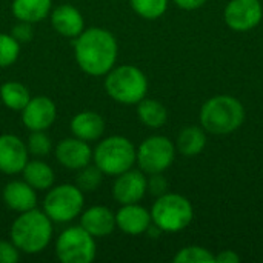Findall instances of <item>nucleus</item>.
<instances>
[{
	"label": "nucleus",
	"mask_w": 263,
	"mask_h": 263,
	"mask_svg": "<svg viewBox=\"0 0 263 263\" xmlns=\"http://www.w3.org/2000/svg\"><path fill=\"white\" fill-rule=\"evenodd\" d=\"M74 57L79 68L91 77H105L117 62L119 43L105 28H85L74 42Z\"/></svg>",
	"instance_id": "nucleus-1"
},
{
	"label": "nucleus",
	"mask_w": 263,
	"mask_h": 263,
	"mask_svg": "<svg viewBox=\"0 0 263 263\" xmlns=\"http://www.w3.org/2000/svg\"><path fill=\"white\" fill-rule=\"evenodd\" d=\"M52 236L54 222L39 208L20 213L9 230V240L22 254L28 256L43 253L49 247Z\"/></svg>",
	"instance_id": "nucleus-2"
},
{
	"label": "nucleus",
	"mask_w": 263,
	"mask_h": 263,
	"mask_svg": "<svg viewBox=\"0 0 263 263\" xmlns=\"http://www.w3.org/2000/svg\"><path fill=\"white\" fill-rule=\"evenodd\" d=\"M199 120L200 126L210 134H233L245 122V108L239 99L228 94H219L202 105Z\"/></svg>",
	"instance_id": "nucleus-3"
},
{
	"label": "nucleus",
	"mask_w": 263,
	"mask_h": 263,
	"mask_svg": "<svg viewBox=\"0 0 263 263\" xmlns=\"http://www.w3.org/2000/svg\"><path fill=\"white\" fill-rule=\"evenodd\" d=\"M103 88L114 102L131 106L146 97L148 79L134 65H119L105 76Z\"/></svg>",
	"instance_id": "nucleus-4"
},
{
	"label": "nucleus",
	"mask_w": 263,
	"mask_h": 263,
	"mask_svg": "<svg viewBox=\"0 0 263 263\" xmlns=\"http://www.w3.org/2000/svg\"><path fill=\"white\" fill-rule=\"evenodd\" d=\"M137 148L125 136L100 139L92 149V163L105 174L116 177L136 165Z\"/></svg>",
	"instance_id": "nucleus-5"
},
{
	"label": "nucleus",
	"mask_w": 263,
	"mask_h": 263,
	"mask_svg": "<svg viewBox=\"0 0 263 263\" xmlns=\"http://www.w3.org/2000/svg\"><path fill=\"white\" fill-rule=\"evenodd\" d=\"M151 220L162 233H180L194 219L191 202L177 193H165L156 197L151 210Z\"/></svg>",
	"instance_id": "nucleus-6"
},
{
	"label": "nucleus",
	"mask_w": 263,
	"mask_h": 263,
	"mask_svg": "<svg viewBox=\"0 0 263 263\" xmlns=\"http://www.w3.org/2000/svg\"><path fill=\"white\" fill-rule=\"evenodd\" d=\"M42 210L54 223H71L85 210V193L76 183L52 185L45 194Z\"/></svg>",
	"instance_id": "nucleus-7"
},
{
	"label": "nucleus",
	"mask_w": 263,
	"mask_h": 263,
	"mask_svg": "<svg viewBox=\"0 0 263 263\" xmlns=\"http://www.w3.org/2000/svg\"><path fill=\"white\" fill-rule=\"evenodd\" d=\"M97 239L80 225L65 228L54 242L55 257L62 263H91L97 257Z\"/></svg>",
	"instance_id": "nucleus-8"
},
{
	"label": "nucleus",
	"mask_w": 263,
	"mask_h": 263,
	"mask_svg": "<svg viewBox=\"0 0 263 263\" xmlns=\"http://www.w3.org/2000/svg\"><path fill=\"white\" fill-rule=\"evenodd\" d=\"M176 153V145L166 136H149L137 146L136 165L146 176L165 173L173 165Z\"/></svg>",
	"instance_id": "nucleus-9"
},
{
	"label": "nucleus",
	"mask_w": 263,
	"mask_h": 263,
	"mask_svg": "<svg viewBox=\"0 0 263 263\" xmlns=\"http://www.w3.org/2000/svg\"><path fill=\"white\" fill-rule=\"evenodd\" d=\"M263 6L260 0H230L223 9V20L236 32H248L260 25Z\"/></svg>",
	"instance_id": "nucleus-10"
},
{
	"label": "nucleus",
	"mask_w": 263,
	"mask_h": 263,
	"mask_svg": "<svg viewBox=\"0 0 263 263\" xmlns=\"http://www.w3.org/2000/svg\"><path fill=\"white\" fill-rule=\"evenodd\" d=\"M111 191L119 205L139 203L148 193V176L142 170L131 168L116 176Z\"/></svg>",
	"instance_id": "nucleus-11"
},
{
	"label": "nucleus",
	"mask_w": 263,
	"mask_h": 263,
	"mask_svg": "<svg viewBox=\"0 0 263 263\" xmlns=\"http://www.w3.org/2000/svg\"><path fill=\"white\" fill-rule=\"evenodd\" d=\"M22 123L31 131H48L57 119V106L46 96L31 97L26 106L20 111Z\"/></svg>",
	"instance_id": "nucleus-12"
},
{
	"label": "nucleus",
	"mask_w": 263,
	"mask_h": 263,
	"mask_svg": "<svg viewBox=\"0 0 263 263\" xmlns=\"http://www.w3.org/2000/svg\"><path fill=\"white\" fill-rule=\"evenodd\" d=\"M54 157L60 166L69 171H79L83 166L92 163V148L88 142L72 136L60 140L55 145Z\"/></svg>",
	"instance_id": "nucleus-13"
},
{
	"label": "nucleus",
	"mask_w": 263,
	"mask_h": 263,
	"mask_svg": "<svg viewBox=\"0 0 263 263\" xmlns=\"http://www.w3.org/2000/svg\"><path fill=\"white\" fill-rule=\"evenodd\" d=\"M29 160L26 142L15 134H0V173L6 176L20 174Z\"/></svg>",
	"instance_id": "nucleus-14"
},
{
	"label": "nucleus",
	"mask_w": 263,
	"mask_h": 263,
	"mask_svg": "<svg viewBox=\"0 0 263 263\" xmlns=\"http://www.w3.org/2000/svg\"><path fill=\"white\" fill-rule=\"evenodd\" d=\"M79 225L92 237L102 239L117 230L116 213L105 205H92L82 211V214L79 216Z\"/></svg>",
	"instance_id": "nucleus-15"
},
{
	"label": "nucleus",
	"mask_w": 263,
	"mask_h": 263,
	"mask_svg": "<svg viewBox=\"0 0 263 263\" xmlns=\"http://www.w3.org/2000/svg\"><path fill=\"white\" fill-rule=\"evenodd\" d=\"M153 225L151 213L140 203L120 205L116 213V227L128 236H140Z\"/></svg>",
	"instance_id": "nucleus-16"
},
{
	"label": "nucleus",
	"mask_w": 263,
	"mask_h": 263,
	"mask_svg": "<svg viewBox=\"0 0 263 263\" xmlns=\"http://www.w3.org/2000/svg\"><path fill=\"white\" fill-rule=\"evenodd\" d=\"M49 20H51V26L52 29L66 39H76L79 34L83 32L85 26V18L83 14L69 3L65 5H59L55 8L51 9L49 14Z\"/></svg>",
	"instance_id": "nucleus-17"
},
{
	"label": "nucleus",
	"mask_w": 263,
	"mask_h": 263,
	"mask_svg": "<svg viewBox=\"0 0 263 263\" xmlns=\"http://www.w3.org/2000/svg\"><path fill=\"white\" fill-rule=\"evenodd\" d=\"M2 199L6 208L17 214L37 208V191L23 179L8 182L2 191Z\"/></svg>",
	"instance_id": "nucleus-18"
},
{
	"label": "nucleus",
	"mask_w": 263,
	"mask_h": 263,
	"mask_svg": "<svg viewBox=\"0 0 263 263\" xmlns=\"http://www.w3.org/2000/svg\"><path fill=\"white\" fill-rule=\"evenodd\" d=\"M71 134L88 143L97 142L105 134V119L97 111H80L69 122Z\"/></svg>",
	"instance_id": "nucleus-19"
},
{
	"label": "nucleus",
	"mask_w": 263,
	"mask_h": 263,
	"mask_svg": "<svg viewBox=\"0 0 263 263\" xmlns=\"http://www.w3.org/2000/svg\"><path fill=\"white\" fill-rule=\"evenodd\" d=\"M22 177L23 180L31 185L37 193L39 191H48L54 182H55V174L54 170L49 166V163H46L42 159L34 157L32 160H28V163L25 165V168L22 170Z\"/></svg>",
	"instance_id": "nucleus-20"
},
{
	"label": "nucleus",
	"mask_w": 263,
	"mask_h": 263,
	"mask_svg": "<svg viewBox=\"0 0 263 263\" xmlns=\"http://www.w3.org/2000/svg\"><path fill=\"white\" fill-rule=\"evenodd\" d=\"M52 9V0H12V15L20 22L39 23L49 17Z\"/></svg>",
	"instance_id": "nucleus-21"
},
{
	"label": "nucleus",
	"mask_w": 263,
	"mask_h": 263,
	"mask_svg": "<svg viewBox=\"0 0 263 263\" xmlns=\"http://www.w3.org/2000/svg\"><path fill=\"white\" fill-rule=\"evenodd\" d=\"M176 149L185 157L199 156L206 146V131L202 126H185L176 139Z\"/></svg>",
	"instance_id": "nucleus-22"
},
{
	"label": "nucleus",
	"mask_w": 263,
	"mask_h": 263,
	"mask_svg": "<svg viewBox=\"0 0 263 263\" xmlns=\"http://www.w3.org/2000/svg\"><path fill=\"white\" fill-rule=\"evenodd\" d=\"M137 117L149 129L162 128L168 120V111L165 105L156 99H142L137 105Z\"/></svg>",
	"instance_id": "nucleus-23"
},
{
	"label": "nucleus",
	"mask_w": 263,
	"mask_h": 263,
	"mask_svg": "<svg viewBox=\"0 0 263 263\" xmlns=\"http://www.w3.org/2000/svg\"><path fill=\"white\" fill-rule=\"evenodd\" d=\"M31 100V92L22 82L9 80L0 85V102L11 111H22Z\"/></svg>",
	"instance_id": "nucleus-24"
},
{
	"label": "nucleus",
	"mask_w": 263,
	"mask_h": 263,
	"mask_svg": "<svg viewBox=\"0 0 263 263\" xmlns=\"http://www.w3.org/2000/svg\"><path fill=\"white\" fill-rule=\"evenodd\" d=\"M129 5L145 20H157L168 9V0H129Z\"/></svg>",
	"instance_id": "nucleus-25"
},
{
	"label": "nucleus",
	"mask_w": 263,
	"mask_h": 263,
	"mask_svg": "<svg viewBox=\"0 0 263 263\" xmlns=\"http://www.w3.org/2000/svg\"><path fill=\"white\" fill-rule=\"evenodd\" d=\"M103 173L92 163L83 166L82 170L77 171L76 177V185L86 194V193H94L103 182Z\"/></svg>",
	"instance_id": "nucleus-26"
},
{
	"label": "nucleus",
	"mask_w": 263,
	"mask_h": 263,
	"mask_svg": "<svg viewBox=\"0 0 263 263\" xmlns=\"http://www.w3.org/2000/svg\"><path fill=\"white\" fill-rule=\"evenodd\" d=\"M216 254H213L210 250L199 247V245H190L176 253L173 257L174 263H211L214 262Z\"/></svg>",
	"instance_id": "nucleus-27"
},
{
	"label": "nucleus",
	"mask_w": 263,
	"mask_h": 263,
	"mask_svg": "<svg viewBox=\"0 0 263 263\" xmlns=\"http://www.w3.org/2000/svg\"><path fill=\"white\" fill-rule=\"evenodd\" d=\"M26 148L29 156L43 159L52 153V140L46 134V131H31L26 140Z\"/></svg>",
	"instance_id": "nucleus-28"
},
{
	"label": "nucleus",
	"mask_w": 263,
	"mask_h": 263,
	"mask_svg": "<svg viewBox=\"0 0 263 263\" xmlns=\"http://www.w3.org/2000/svg\"><path fill=\"white\" fill-rule=\"evenodd\" d=\"M22 45L11 35L0 32V68H9L12 66L18 55H20Z\"/></svg>",
	"instance_id": "nucleus-29"
},
{
	"label": "nucleus",
	"mask_w": 263,
	"mask_h": 263,
	"mask_svg": "<svg viewBox=\"0 0 263 263\" xmlns=\"http://www.w3.org/2000/svg\"><path fill=\"white\" fill-rule=\"evenodd\" d=\"M20 45L22 43H29L34 39V25L28 23V22H20L17 20V23L12 26L11 32H9Z\"/></svg>",
	"instance_id": "nucleus-30"
},
{
	"label": "nucleus",
	"mask_w": 263,
	"mask_h": 263,
	"mask_svg": "<svg viewBox=\"0 0 263 263\" xmlns=\"http://www.w3.org/2000/svg\"><path fill=\"white\" fill-rule=\"evenodd\" d=\"M148 193L154 197L168 193V180L163 177V173L148 176Z\"/></svg>",
	"instance_id": "nucleus-31"
},
{
	"label": "nucleus",
	"mask_w": 263,
	"mask_h": 263,
	"mask_svg": "<svg viewBox=\"0 0 263 263\" xmlns=\"http://www.w3.org/2000/svg\"><path fill=\"white\" fill-rule=\"evenodd\" d=\"M20 251L11 240H0V263H17Z\"/></svg>",
	"instance_id": "nucleus-32"
},
{
	"label": "nucleus",
	"mask_w": 263,
	"mask_h": 263,
	"mask_svg": "<svg viewBox=\"0 0 263 263\" xmlns=\"http://www.w3.org/2000/svg\"><path fill=\"white\" fill-rule=\"evenodd\" d=\"M214 262L219 263H237L240 262V256L233 251V250H225V251H220L216 257H214Z\"/></svg>",
	"instance_id": "nucleus-33"
},
{
	"label": "nucleus",
	"mask_w": 263,
	"mask_h": 263,
	"mask_svg": "<svg viewBox=\"0 0 263 263\" xmlns=\"http://www.w3.org/2000/svg\"><path fill=\"white\" fill-rule=\"evenodd\" d=\"M173 2L183 11H196L202 8L208 0H173Z\"/></svg>",
	"instance_id": "nucleus-34"
},
{
	"label": "nucleus",
	"mask_w": 263,
	"mask_h": 263,
	"mask_svg": "<svg viewBox=\"0 0 263 263\" xmlns=\"http://www.w3.org/2000/svg\"><path fill=\"white\" fill-rule=\"evenodd\" d=\"M260 2H262V0H260Z\"/></svg>",
	"instance_id": "nucleus-35"
}]
</instances>
